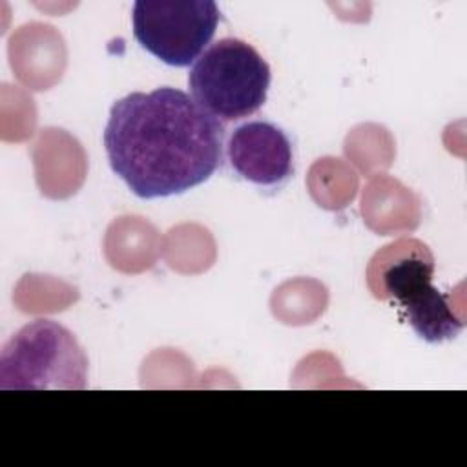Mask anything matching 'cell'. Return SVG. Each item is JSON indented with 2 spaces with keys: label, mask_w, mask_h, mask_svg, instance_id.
Instances as JSON below:
<instances>
[{
  "label": "cell",
  "mask_w": 467,
  "mask_h": 467,
  "mask_svg": "<svg viewBox=\"0 0 467 467\" xmlns=\"http://www.w3.org/2000/svg\"><path fill=\"white\" fill-rule=\"evenodd\" d=\"M223 126L177 88L119 99L104 130L111 170L140 199L184 193L223 162Z\"/></svg>",
  "instance_id": "obj_1"
},
{
  "label": "cell",
  "mask_w": 467,
  "mask_h": 467,
  "mask_svg": "<svg viewBox=\"0 0 467 467\" xmlns=\"http://www.w3.org/2000/svg\"><path fill=\"white\" fill-rule=\"evenodd\" d=\"M412 330L429 343H441L456 337L465 321L456 314L451 296L441 294L432 281L420 286L398 305Z\"/></svg>",
  "instance_id": "obj_7"
},
{
  "label": "cell",
  "mask_w": 467,
  "mask_h": 467,
  "mask_svg": "<svg viewBox=\"0 0 467 467\" xmlns=\"http://www.w3.org/2000/svg\"><path fill=\"white\" fill-rule=\"evenodd\" d=\"M270 66L248 42L224 36L193 62L188 84L193 100L212 117L232 122L254 115L266 100Z\"/></svg>",
  "instance_id": "obj_2"
},
{
  "label": "cell",
  "mask_w": 467,
  "mask_h": 467,
  "mask_svg": "<svg viewBox=\"0 0 467 467\" xmlns=\"http://www.w3.org/2000/svg\"><path fill=\"white\" fill-rule=\"evenodd\" d=\"M219 18L212 0H137L131 11L140 47L173 67H186L202 55Z\"/></svg>",
  "instance_id": "obj_4"
},
{
  "label": "cell",
  "mask_w": 467,
  "mask_h": 467,
  "mask_svg": "<svg viewBox=\"0 0 467 467\" xmlns=\"http://www.w3.org/2000/svg\"><path fill=\"white\" fill-rule=\"evenodd\" d=\"M88 358L73 332L51 319L24 325L0 352V389L82 390Z\"/></svg>",
  "instance_id": "obj_3"
},
{
  "label": "cell",
  "mask_w": 467,
  "mask_h": 467,
  "mask_svg": "<svg viewBox=\"0 0 467 467\" xmlns=\"http://www.w3.org/2000/svg\"><path fill=\"white\" fill-rule=\"evenodd\" d=\"M232 170L257 186H279L294 173V150L288 135L266 120L237 126L226 142Z\"/></svg>",
  "instance_id": "obj_5"
},
{
  "label": "cell",
  "mask_w": 467,
  "mask_h": 467,
  "mask_svg": "<svg viewBox=\"0 0 467 467\" xmlns=\"http://www.w3.org/2000/svg\"><path fill=\"white\" fill-rule=\"evenodd\" d=\"M434 275V257L427 244L418 239H398L368 263L367 281L378 299L400 305Z\"/></svg>",
  "instance_id": "obj_6"
}]
</instances>
